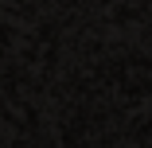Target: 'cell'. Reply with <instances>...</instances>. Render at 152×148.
I'll return each mask as SVG.
<instances>
[]
</instances>
